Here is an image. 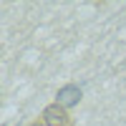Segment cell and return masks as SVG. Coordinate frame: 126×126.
I'll return each instance as SVG.
<instances>
[{"label":"cell","mask_w":126,"mask_h":126,"mask_svg":"<svg viewBox=\"0 0 126 126\" xmlns=\"http://www.w3.org/2000/svg\"><path fill=\"white\" fill-rule=\"evenodd\" d=\"M81 98H83V91H81V86H76V83H66V86H61L58 93H56V101L61 103L63 109L78 106Z\"/></svg>","instance_id":"cell-2"},{"label":"cell","mask_w":126,"mask_h":126,"mask_svg":"<svg viewBox=\"0 0 126 126\" xmlns=\"http://www.w3.org/2000/svg\"><path fill=\"white\" fill-rule=\"evenodd\" d=\"M40 119H43L46 126H73V119H71L68 109H63L58 101L48 103L43 109V113H40Z\"/></svg>","instance_id":"cell-1"},{"label":"cell","mask_w":126,"mask_h":126,"mask_svg":"<svg viewBox=\"0 0 126 126\" xmlns=\"http://www.w3.org/2000/svg\"><path fill=\"white\" fill-rule=\"evenodd\" d=\"M28 126H46V124H43V119H35V121H30Z\"/></svg>","instance_id":"cell-3"}]
</instances>
